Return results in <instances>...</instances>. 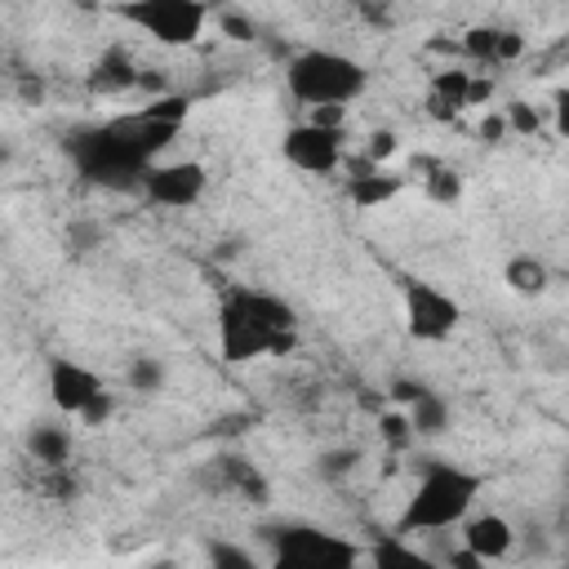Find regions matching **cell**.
I'll return each instance as SVG.
<instances>
[{
    "mask_svg": "<svg viewBox=\"0 0 569 569\" xmlns=\"http://www.w3.org/2000/svg\"><path fill=\"white\" fill-rule=\"evenodd\" d=\"M485 98H489V80H471V71H440V76H431V107H436V116H449V111L485 102Z\"/></svg>",
    "mask_w": 569,
    "mask_h": 569,
    "instance_id": "7c38bea8",
    "label": "cell"
},
{
    "mask_svg": "<svg viewBox=\"0 0 569 569\" xmlns=\"http://www.w3.org/2000/svg\"><path fill=\"white\" fill-rule=\"evenodd\" d=\"M462 547L471 556H480V560H502L516 547V525L507 516H498V511L471 516V520H462Z\"/></svg>",
    "mask_w": 569,
    "mask_h": 569,
    "instance_id": "8fae6325",
    "label": "cell"
},
{
    "mask_svg": "<svg viewBox=\"0 0 569 569\" xmlns=\"http://www.w3.org/2000/svg\"><path fill=\"white\" fill-rule=\"evenodd\" d=\"M502 280H507L516 293L538 298V293L551 284V271H547V262H542V258H533V253H516V258L502 267Z\"/></svg>",
    "mask_w": 569,
    "mask_h": 569,
    "instance_id": "e0dca14e",
    "label": "cell"
},
{
    "mask_svg": "<svg viewBox=\"0 0 569 569\" xmlns=\"http://www.w3.org/2000/svg\"><path fill=\"white\" fill-rule=\"evenodd\" d=\"M427 196H431L436 204H453V200L462 196V178H458L453 169H436V164H427Z\"/></svg>",
    "mask_w": 569,
    "mask_h": 569,
    "instance_id": "603a6c76",
    "label": "cell"
},
{
    "mask_svg": "<svg viewBox=\"0 0 569 569\" xmlns=\"http://www.w3.org/2000/svg\"><path fill=\"white\" fill-rule=\"evenodd\" d=\"M187 111H191V98H187V93H160V98H151V102H142V107H138V116H142V120L173 124V129H182Z\"/></svg>",
    "mask_w": 569,
    "mask_h": 569,
    "instance_id": "ffe728a7",
    "label": "cell"
},
{
    "mask_svg": "<svg viewBox=\"0 0 569 569\" xmlns=\"http://www.w3.org/2000/svg\"><path fill=\"white\" fill-rule=\"evenodd\" d=\"M422 391H427V387L413 382V378H396V382H391V400H400V405H413Z\"/></svg>",
    "mask_w": 569,
    "mask_h": 569,
    "instance_id": "d6a6232c",
    "label": "cell"
},
{
    "mask_svg": "<svg viewBox=\"0 0 569 569\" xmlns=\"http://www.w3.org/2000/svg\"><path fill=\"white\" fill-rule=\"evenodd\" d=\"M209 569H262V565L253 560V551L236 542H209Z\"/></svg>",
    "mask_w": 569,
    "mask_h": 569,
    "instance_id": "cb8c5ba5",
    "label": "cell"
},
{
    "mask_svg": "<svg viewBox=\"0 0 569 569\" xmlns=\"http://www.w3.org/2000/svg\"><path fill=\"white\" fill-rule=\"evenodd\" d=\"M462 49L476 62H516L525 53V36L511 27H471L462 36Z\"/></svg>",
    "mask_w": 569,
    "mask_h": 569,
    "instance_id": "4fadbf2b",
    "label": "cell"
},
{
    "mask_svg": "<svg viewBox=\"0 0 569 569\" xmlns=\"http://www.w3.org/2000/svg\"><path fill=\"white\" fill-rule=\"evenodd\" d=\"M405 418H409V431H413V436H445V431H449V405H445L431 387L409 405Z\"/></svg>",
    "mask_w": 569,
    "mask_h": 569,
    "instance_id": "d6986e66",
    "label": "cell"
},
{
    "mask_svg": "<svg viewBox=\"0 0 569 569\" xmlns=\"http://www.w3.org/2000/svg\"><path fill=\"white\" fill-rule=\"evenodd\" d=\"M356 467H360V449H351V445L325 449V453L316 458V471H320L325 480H347V476H351Z\"/></svg>",
    "mask_w": 569,
    "mask_h": 569,
    "instance_id": "44dd1931",
    "label": "cell"
},
{
    "mask_svg": "<svg viewBox=\"0 0 569 569\" xmlns=\"http://www.w3.org/2000/svg\"><path fill=\"white\" fill-rule=\"evenodd\" d=\"M218 356L227 365H244L258 356H284L293 347L298 316L284 298L262 289H231L218 302Z\"/></svg>",
    "mask_w": 569,
    "mask_h": 569,
    "instance_id": "7a4b0ae2",
    "label": "cell"
},
{
    "mask_svg": "<svg viewBox=\"0 0 569 569\" xmlns=\"http://www.w3.org/2000/svg\"><path fill=\"white\" fill-rule=\"evenodd\" d=\"M98 391H102V378H98L93 369H84L80 360H67V356L49 360V400H53V409L80 418V409H84Z\"/></svg>",
    "mask_w": 569,
    "mask_h": 569,
    "instance_id": "30bf717a",
    "label": "cell"
},
{
    "mask_svg": "<svg viewBox=\"0 0 569 569\" xmlns=\"http://www.w3.org/2000/svg\"><path fill=\"white\" fill-rule=\"evenodd\" d=\"M218 476H222L227 489H236V493L249 498V502H267V493H271L267 480H262V471H258L249 458H236V453L222 458V462H218Z\"/></svg>",
    "mask_w": 569,
    "mask_h": 569,
    "instance_id": "2e32d148",
    "label": "cell"
},
{
    "mask_svg": "<svg viewBox=\"0 0 569 569\" xmlns=\"http://www.w3.org/2000/svg\"><path fill=\"white\" fill-rule=\"evenodd\" d=\"M218 27H222V36H231V40H253V36H258L253 18H249V13H236V9H222V13H218Z\"/></svg>",
    "mask_w": 569,
    "mask_h": 569,
    "instance_id": "83f0119b",
    "label": "cell"
},
{
    "mask_svg": "<svg viewBox=\"0 0 569 569\" xmlns=\"http://www.w3.org/2000/svg\"><path fill=\"white\" fill-rule=\"evenodd\" d=\"M378 431H382V440H387V445H405V440L413 436L405 413H382V418H378Z\"/></svg>",
    "mask_w": 569,
    "mask_h": 569,
    "instance_id": "4dcf8cb0",
    "label": "cell"
},
{
    "mask_svg": "<svg viewBox=\"0 0 569 569\" xmlns=\"http://www.w3.org/2000/svg\"><path fill=\"white\" fill-rule=\"evenodd\" d=\"M120 18L142 27L160 44H196L209 27V9L200 0H138L120 4Z\"/></svg>",
    "mask_w": 569,
    "mask_h": 569,
    "instance_id": "8992f818",
    "label": "cell"
},
{
    "mask_svg": "<svg viewBox=\"0 0 569 569\" xmlns=\"http://www.w3.org/2000/svg\"><path fill=\"white\" fill-rule=\"evenodd\" d=\"M360 547L325 525H280L271 529L267 569H356Z\"/></svg>",
    "mask_w": 569,
    "mask_h": 569,
    "instance_id": "5b68a950",
    "label": "cell"
},
{
    "mask_svg": "<svg viewBox=\"0 0 569 569\" xmlns=\"http://www.w3.org/2000/svg\"><path fill=\"white\" fill-rule=\"evenodd\" d=\"M445 569H485V560H480V556H471L467 547H453V551L445 556Z\"/></svg>",
    "mask_w": 569,
    "mask_h": 569,
    "instance_id": "836d02e7",
    "label": "cell"
},
{
    "mask_svg": "<svg viewBox=\"0 0 569 569\" xmlns=\"http://www.w3.org/2000/svg\"><path fill=\"white\" fill-rule=\"evenodd\" d=\"M369 569H445V565L431 560L427 551L409 547L400 533H382L369 542Z\"/></svg>",
    "mask_w": 569,
    "mask_h": 569,
    "instance_id": "9a60e30c",
    "label": "cell"
},
{
    "mask_svg": "<svg viewBox=\"0 0 569 569\" xmlns=\"http://www.w3.org/2000/svg\"><path fill=\"white\" fill-rule=\"evenodd\" d=\"M396 147H400V138H396L391 129H373V133H369V147H365V160H369V164H382V160L396 156Z\"/></svg>",
    "mask_w": 569,
    "mask_h": 569,
    "instance_id": "f1b7e54d",
    "label": "cell"
},
{
    "mask_svg": "<svg viewBox=\"0 0 569 569\" xmlns=\"http://www.w3.org/2000/svg\"><path fill=\"white\" fill-rule=\"evenodd\" d=\"M476 498H480V476L476 471L453 467V462H427L413 493L405 498L396 533L413 538V533H440L449 525H462L467 511L476 507Z\"/></svg>",
    "mask_w": 569,
    "mask_h": 569,
    "instance_id": "3957f363",
    "label": "cell"
},
{
    "mask_svg": "<svg viewBox=\"0 0 569 569\" xmlns=\"http://www.w3.org/2000/svg\"><path fill=\"white\" fill-rule=\"evenodd\" d=\"M480 138H485V142H502V138H507V120H502V111H485V120H480Z\"/></svg>",
    "mask_w": 569,
    "mask_h": 569,
    "instance_id": "1f68e13d",
    "label": "cell"
},
{
    "mask_svg": "<svg viewBox=\"0 0 569 569\" xmlns=\"http://www.w3.org/2000/svg\"><path fill=\"white\" fill-rule=\"evenodd\" d=\"M502 120H507V133H520V138H533L542 129V120H538V111L529 102H507Z\"/></svg>",
    "mask_w": 569,
    "mask_h": 569,
    "instance_id": "484cf974",
    "label": "cell"
},
{
    "mask_svg": "<svg viewBox=\"0 0 569 569\" xmlns=\"http://www.w3.org/2000/svg\"><path fill=\"white\" fill-rule=\"evenodd\" d=\"M178 138L173 124H156L133 116H116L102 124H84L67 133V156L76 164V173L93 187H111V191H129L142 182L147 164H156V156Z\"/></svg>",
    "mask_w": 569,
    "mask_h": 569,
    "instance_id": "6da1fadb",
    "label": "cell"
},
{
    "mask_svg": "<svg viewBox=\"0 0 569 569\" xmlns=\"http://www.w3.org/2000/svg\"><path fill=\"white\" fill-rule=\"evenodd\" d=\"M284 84L311 111L316 107H347L369 89V67L338 53V49H302L284 62Z\"/></svg>",
    "mask_w": 569,
    "mask_h": 569,
    "instance_id": "277c9868",
    "label": "cell"
},
{
    "mask_svg": "<svg viewBox=\"0 0 569 569\" xmlns=\"http://www.w3.org/2000/svg\"><path fill=\"white\" fill-rule=\"evenodd\" d=\"M27 449H31L36 462H44V467H62V462L71 458V436H67V427L36 422L31 436H27Z\"/></svg>",
    "mask_w": 569,
    "mask_h": 569,
    "instance_id": "ac0fdd59",
    "label": "cell"
},
{
    "mask_svg": "<svg viewBox=\"0 0 569 569\" xmlns=\"http://www.w3.org/2000/svg\"><path fill=\"white\" fill-rule=\"evenodd\" d=\"M458 325H462V307L445 289L427 280H405V329L418 342H445Z\"/></svg>",
    "mask_w": 569,
    "mask_h": 569,
    "instance_id": "52a82bcc",
    "label": "cell"
},
{
    "mask_svg": "<svg viewBox=\"0 0 569 569\" xmlns=\"http://www.w3.org/2000/svg\"><path fill=\"white\" fill-rule=\"evenodd\" d=\"M400 187H405L400 173H387V169H378V164L365 160V169H351L347 196H351L360 209H378V204H387L391 196H400Z\"/></svg>",
    "mask_w": 569,
    "mask_h": 569,
    "instance_id": "5bb4252c",
    "label": "cell"
},
{
    "mask_svg": "<svg viewBox=\"0 0 569 569\" xmlns=\"http://www.w3.org/2000/svg\"><path fill=\"white\" fill-rule=\"evenodd\" d=\"M209 187V169L200 160H156L147 164L138 191L160 209H191Z\"/></svg>",
    "mask_w": 569,
    "mask_h": 569,
    "instance_id": "ba28073f",
    "label": "cell"
},
{
    "mask_svg": "<svg viewBox=\"0 0 569 569\" xmlns=\"http://www.w3.org/2000/svg\"><path fill=\"white\" fill-rule=\"evenodd\" d=\"M67 244H71V253H93L102 244V227L93 218H76L67 227Z\"/></svg>",
    "mask_w": 569,
    "mask_h": 569,
    "instance_id": "4316f807",
    "label": "cell"
},
{
    "mask_svg": "<svg viewBox=\"0 0 569 569\" xmlns=\"http://www.w3.org/2000/svg\"><path fill=\"white\" fill-rule=\"evenodd\" d=\"M98 84H107V89H129V84H138V71H133L120 53H111V58L98 62Z\"/></svg>",
    "mask_w": 569,
    "mask_h": 569,
    "instance_id": "d4e9b609",
    "label": "cell"
},
{
    "mask_svg": "<svg viewBox=\"0 0 569 569\" xmlns=\"http://www.w3.org/2000/svg\"><path fill=\"white\" fill-rule=\"evenodd\" d=\"M111 413H116V396L102 387V391H98V396H93V400L80 409V422H84V427H102Z\"/></svg>",
    "mask_w": 569,
    "mask_h": 569,
    "instance_id": "f546056e",
    "label": "cell"
},
{
    "mask_svg": "<svg viewBox=\"0 0 569 569\" xmlns=\"http://www.w3.org/2000/svg\"><path fill=\"white\" fill-rule=\"evenodd\" d=\"M280 151H284V160H289L293 169L325 178V173H333V169L342 164V133L302 120V124H293V129L280 138Z\"/></svg>",
    "mask_w": 569,
    "mask_h": 569,
    "instance_id": "9c48e42d",
    "label": "cell"
},
{
    "mask_svg": "<svg viewBox=\"0 0 569 569\" xmlns=\"http://www.w3.org/2000/svg\"><path fill=\"white\" fill-rule=\"evenodd\" d=\"M124 378H129L133 391H160V382H164V365H160L156 356H133Z\"/></svg>",
    "mask_w": 569,
    "mask_h": 569,
    "instance_id": "7402d4cb",
    "label": "cell"
}]
</instances>
